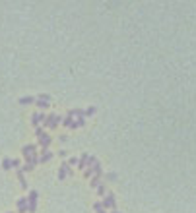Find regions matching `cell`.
Instances as JSON below:
<instances>
[{
	"mask_svg": "<svg viewBox=\"0 0 196 213\" xmlns=\"http://www.w3.org/2000/svg\"><path fill=\"white\" fill-rule=\"evenodd\" d=\"M101 174H103V167H101V163L93 155H89L88 157V165H85V168H84V176H85V178H91V176H101Z\"/></svg>",
	"mask_w": 196,
	"mask_h": 213,
	"instance_id": "6da1fadb",
	"label": "cell"
},
{
	"mask_svg": "<svg viewBox=\"0 0 196 213\" xmlns=\"http://www.w3.org/2000/svg\"><path fill=\"white\" fill-rule=\"evenodd\" d=\"M59 124H62V116H59V114H47V120L43 122V128L54 130V128H59Z\"/></svg>",
	"mask_w": 196,
	"mask_h": 213,
	"instance_id": "7a4b0ae2",
	"label": "cell"
},
{
	"mask_svg": "<svg viewBox=\"0 0 196 213\" xmlns=\"http://www.w3.org/2000/svg\"><path fill=\"white\" fill-rule=\"evenodd\" d=\"M37 203H39V194L35 190H29V194H27V211L35 213L37 211Z\"/></svg>",
	"mask_w": 196,
	"mask_h": 213,
	"instance_id": "3957f363",
	"label": "cell"
},
{
	"mask_svg": "<svg viewBox=\"0 0 196 213\" xmlns=\"http://www.w3.org/2000/svg\"><path fill=\"white\" fill-rule=\"evenodd\" d=\"M72 174H74V168L68 167L66 161H62V163L59 165V180H64L66 176H72Z\"/></svg>",
	"mask_w": 196,
	"mask_h": 213,
	"instance_id": "277c9868",
	"label": "cell"
},
{
	"mask_svg": "<svg viewBox=\"0 0 196 213\" xmlns=\"http://www.w3.org/2000/svg\"><path fill=\"white\" fill-rule=\"evenodd\" d=\"M101 205H103L105 209H115V207H117V198H115V194L107 192L105 198H103V202H101Z\"/></svg>",
	"mask_w": 196,
	"mask_h": 213,
	"instance_id": "5b68a950",
	"label": "cell"
},
{
	"mask_svg": "<svg viewBox=\"0 0 196 213\" xmlns=\"http://www.w3.org/2000/svg\"><path fill=\"white\" fill-rule=\"evenodd\" d=\"M35 105H37L39 109H43V111L49 109L50 107V95L49 93H41L39 97H35Z\"/></svg>",
	"mask_w": 196,
	"mask_h": 213,
	"instance_id": "8992f818",
	"label": "cell"
},
{
	"mask_svg": "<svg viewBox=\"0 0 196 213\" xmlns=\"http://www.w3.org/2000/svg\"><path fill=\"white\" fill-rule=\"evenodd\" d=\"M35 151H37V145H35V143H27V145L21 147V155H24V159L27 161V159H31V155Z\"/></svg>",
	"mask_w": 196,
	"mask_h": 213,
	"instance_id": "52a82bcc",
	"label": "cell"
},
{
	"mask_svg": "<svg viewBox=\"0 0 196 213\" xmlns=\"http://www.w3.org/2000/svg\"><path fill=\"white\" fill-rule=\"evenodd\" d=\"M45 120H47V114H45V113H35V114L31 116V124H33L35 128H39Z\"/></svg>",
	"mask_w": 196,
	"mask_h": 213,
	"instance_id": "ba28073f",
	"label": "cell"
},
{
	"mask_svg": "<svg viewBox=\"0 0 196 213\" xmlns=\"http://www.w3.org/2000/svg\"><path fill=\"white\" fill-rule=\"evenodd\" d=\"M16 174H18V180H20V186L27 190V178H25V173L21 171V168H16Z\"/></svg>",
	"mask_w": 196,
	"mask_h": 213,
	"instance_id": "9c48e42d",
	"label": "cell"
},
{
	"mask_svg": "<svg viewBox=\"0 0 196 213\" xmlns=\"http://www.w3.org/2000/svg\"><path fill=\"white\" fill-rule=\"evenodd\" d=\"M50 159H53V151L45 149V151L39 153V163H47V161H50Z\"/></svg>",
	"mask_w": 196,
	"mask_h": 213,
	"instance_id": "30bf717a",
	"label": "cell"
},
{
	"mask_svg": "<svg viewBox=\"0 0 196 213\" xmlns=\"http://www.w3.org/2000/svg\"><path fill=\"white\" fill-rule=\"evenodd\" d=\"M18 213H27V198L18 200Z\"/></svg>",
	"mask_w": 196,
	"mask_h": 213,
	"instance_id": "8fae6325",
	"label": "cell"
},
{
	"mask_svg": "<svg viewBox=\"0 0 196 213\" xmlns=\"http://www.w3.org/2000/svg\"><path fill=\"white\" fill-rule=\"evenodd\" d=\"M50 143H53V138H50V136H47V138H43L41 142H39V145H41V151H45V149H49V147H50Z\"/></svg>",
	"mask_w": 196,
	"mask_h": 213,
	"instance_id": "7c38bea8",
	"label": "cell"
},
{
	"mask_svg": "<svg viewBox=\"0 0 196 213\" xmlns=\"http://www.w3.org/2000/svg\"><path fill=\"white\" fill-rule=\"evenodd\" d=\"M68 116H72V118H74V116H76V118H85L82 109H70V111H68Z\"/></svg>",
	"mask_w": 196,
	"mask_h": 213,
	"instance_id": "4fadbf2b",
	"label": "cell"
},
{
	"mask_svg": "<svg viewBox=\"0 0 196 213\" xmlns=\"http://www.w3.org/2000/svg\"><path fill=\"white\" fill-rule=\"evenodd\" d=\"M35 136H37V142H41L43 138H47V136H49V132H47L45 128H41V126H39V128H35Z\"/></svg>",
	"mask_w": 196,
	"mask_h": 213,
	"instance_id": "5bb4252c",
	"label": "cell"
},
{
	"mask_svg": "<svg viewBox=\"0 0 196 213\" xmlns=\"http://www.w3.org/2000/svg\"><path fill=\"white\" fill-rule=\"evenodd\" d=\"M20 105H35V97H29V95L20 97Z\"/></svg>",
	"mask_w": 196,
	"mask_h": 213,
	"instance_id": "9a60e30c",
	"label": "cell"
},
{
	"mask_svg": "<svg viewBox=\"0 0 196 213\" xmlns=\"http://www.w3.org/2000/svg\"><path fill=\"white\" fill-rule=\"evenodd\" d=\"M88 157H89V153H84V155L82 157H80V161H78V168H82V171H84V168H85V165H88Z\"/></svg>",
	"mask_w": 196,
	"mask_h": 213,
	"instance_id": "2e32d148",
	"label": "cell"
},
{
	"mask_svg": "<svg viewBox=\"0 0 196 213\" xmlns=\"http://www.w3.org/2000/svg\"><path fill=\"white\" fill-rule=\"evenodd\" d=\"M101 182H103V180H101V176H91V178H89V186L91 188H97Z\"/></svg>",
	"mask_w": 196,
	"mask_h": 213,
	"instance_id": "e0dca14e",
	"label": "cell"
},
{
	"mask_svg": "<svg viewBox=\"0 0 196 213\" xmlns=\"http://www.w3.org/2000/svg\"><path fill=\"white\" fill-rule=\"evenodd\" d=\"M2 168H4V171H10V168H12V159L10 157H4L2 159Z\"/></svg>",
	"mask_w": 196,
	"mask_h": 213,
	"instance_id": "ac0fdd59",
	"label": "cell"
},
{
	"mask_svg": "<svg viewBox=\"0 0 196 213\" xmlns=\"http://www.w3.org/2000/svg\"><path fill=\"white\" fill-rule=\"evenodd\" d=\"M62 124H64V126H66V128H72V124H74V120H72V116H64V118H62Z\"/></svg>",
	"mask_w": 196,
	"mask_h": 213,
	"instance_id": "d6986e66",
	"label": "cell"
},
{
	"mask_svg": "<svg viewBox=\"0 0 196 213\" xmlns=\"http://www.w3.org/2000/svg\"><path fill=\"white\" fill-rule=\"evenodd\" d=\"M82 126H85V118H78L74 124H72V130H76V128H82Z\"/></svg>",
	"mask_w": 196,
	"mask_h": 213,
	"instance_id": "ffe728a7",
	"label": "cell"
},
{
	"mask_svg": "<svg viewBox=\"0 0 196 213\" xmlns=\"http://www.w3.org/2000/svg\"><path fill=\"white\" fill-rule=\"evenodd\" d=\"M93 209H95L97 213H107V209L101 205V202H95V203H93Z\"/></svg>",
	"mask_w": 196,
	"mask_h": 213,
	"instance_id": "44dd1931",
	"label": "cell"
},
{
	"mask_svg": "<svg viewBox=\"0 0 196 213\" xmlns=\"http://www.w3.org/2000/svg\"><path fill=\"white\" fill-rule=\"evenodd\" d=\"M95 190H97V194H99V196H105V194H107V188H105V182H101V184H99V186H97Z\"/></svg>",
	"mask_w": 196,
	"mask_h": 213,
	"instance_id": "7402d4cb",
	"label": "cell"
},
{
	"mask_svg": "<svg viewBox=\"0 0 196 213\" xmlns=\"http://www.w3.org/2000/svg\"><path fill=\"white\" fill-rule=\"evenodd\" d=\"M95 111H97L95 107H89V109H85V111H84V116H91V114H95Z\"/></svg>",
	"mask_w": 196,
	"mask_h": 213,
	"instance_id": "603a6c76",
	"label": "cell"
},
{
	"mask_svg": "<svg viewBox=\"0 0 196 213\" xmlns=\"http://www.w3.org/2000/svg\"><path fill=\"white\" fill-rule=\"evenodd\" d=\"M78 161H80L78 157H70V159L66 161V163H68V167H76V165H78Z\"/></svg>",
	"mask_w": 196,
	"mask_h": 213,
	"instance_id": "cb8c5ba5",
	"label": "cell"
},
{
	"mask_svg": "<svg viewBox=\"0 0 196 213\" xmlns=\"http://www.w3.org/2000/svg\"><path fill=\"white\" fill-rule=\"evenodd\" d=\"M20 159H12V168H20Z\"/></svg>",
	"mask_w": 196,
	"mask_h": 213,
	"instance_id": "d4e9b609",
	"label": "cell"
},
{
	"mask_svg": "<svg viewBox=\"0 0 196 213\" xmlns=\"http://www.w3.org/2000/svg\"><path fill=\"white\" fill-rule=\"evenodd\" d=\"M107 178H109V180H115V178H117V174H115V173H109Z\"/></svg>",
	"mask_w": 196,
	"mask_h": 213,
	"instance_id": "484cf974",
	"label": "cell"
},
{
	"mask_svg": "<svg viewBox=\"0 0 196 213\" xmlns=\"http://www.w3.org/2000/svg\"><path fill=\"white\" fill-rule=\"evenodd\" d=\"M59 153H60V157H66V155H68V151H66V149H60Z\"/></svg>",
	"mask_w": 196,
	"mask_h": 213,
	"instance_id": "4316f807",
	"label": "cell"
},
{
	"mask_svg": "<svg viewBox=\"0 0 196 213\" xmlns=\"http://www.w3.org/2000/svg\"><path fill=\"white\" fill-rule=\"evenodd\" d=\"M113 213H122V211H117V209H113Z\"/></svg>",
	"mask_w": 196,
	"mask_h": 213,
	"instance_id": "83f0119b",
	"label": "cell"
},
{
	"mask_svg": "<svg viewBox=\"0 0 196 213\" xmlns=\"http://www.w3.org/2000/svg\"><path fill=\"white\" fill-rule=\"evenodd\" d=\"M6 213H12V211H6Z\"/></svg>",
	"mask_w": 196,
	"mask_h": 213,
	"instance_id": "f1b7e54d",
	"label": "cell"
}]
</instances>
